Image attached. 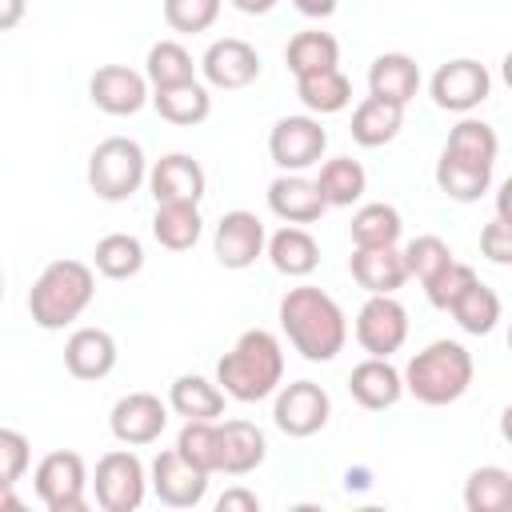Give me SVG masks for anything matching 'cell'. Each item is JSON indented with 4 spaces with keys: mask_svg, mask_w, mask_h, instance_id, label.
I'll return each instance as SVG.
<instances>
[{
    "mask_svg": "<svg viewBox=\"0 0 512 512\" xmlns=\"http://www.w3.org/2000/svg\"><path fill=\"white\" fill-rule=\"evenodd\" d=\"M280 324H284L288 340L296 344V352L304 360H332L344 348V336H348L340 304L324 288H312V284H300V288L284 292Z\"/></svg>",
    "mask_w": 512,
    "mask_h": 512,
    "instance_id": "6da1fadb",
    "label": "cell"
},
{
    "mask_svg": "<svg viewBox=\"0 0 512 512\" xmlns=\"http://www.w3.org/2000/svg\"><path fill=\"white\" fill-rule=\"evenodd\" d=\"M216 376H220L228 396H236V400H264L280 384V376H284L280 340L272 332H264V328H248L232 344V352L220 356Z\"/></svg>",
    "mask_w": 512,
    "mask_h": 512,
    "instance_id": "7a4b0ae2",
    "label": "cell"
},
{
    "mask_svg": "<svg viewBox=\"0 0 512 512\" xmlns=\"http://www.w3.org/2000/svg\"><path fill=\"white\" fill-rule=\"evenodd\" d=\"M400 380H404V388L420 404L440 408V404H452V400H460L468 392V384H472V356L456 340H432L428 348H420L408 360Z\"/></svg>",
    "mask_w": 512,
    "mask_h": 512,
    "instance_id": "3957f363",
    "label": "cell"
},
{
    "mask_svg": "<svg viewBox=\"0 0 512 512\" xmlns=\"http://www.w3.org/2000/svg\"><path fill=\"white\" fill-rule=\"evenodd\" d=\"M92 292L96 280L84 260H52L28 292V312L40 328H64L88 308Z\"/></svg>",
    "mask_w": 512,
    "mask_h": 512,
    "instance_id": "277c9868",
    "label": "cell"
},
{
    "mask_svg": "<svg viewBox=\"0 0 512 512\" xmlns=\"http://www.w3.org/2000/svg\"><path fill=\"white\" fill-rule=\"evenodd\" d=\"M144 180V148L128 136H108L88 156V188L100 200H124Z\"/></svg>",
    "mask_w": 512,
    "mask_h": 512,
    "instance_id": "5b68a950",
    "label": "cell"
},
{
    "mask_svg": "<svg viewBox=\"0 0 512 512\" xmlns=\"http://www.w3.org/2000/svg\"><path fill=\"white\" fill-rule=\"evenodd\" d=\"M84 484H88V468H84V456L72 448L48 452L36 464V492L48 504V512H80Z\"/></svg>",
    "mask_w": 512,
    "mask_h": 512,
    "instance_id": "8992f818",
    "label": "cell"
},
{
    "mask_svg": "<svg viewBox=\"0 0 512 512\" xmlns=\"http://www.w3.org/2000/svg\"><path fill=\"white\" fill-rule=\"evenodd\" d=\"M408 336V312L392 292H368L356 312V340L368 356H392Z\"/></svg>",
    "mask_w": 512,
    "mask_h": 512,
    "instance_id": "52a82bcc",
    "label": "cell"
},
{
    "mask_svg": "<svg viewBox=\"0 0 512 512\" xmlns=\"http://www.w3.org/2000/svg\"><path fill=\"white\" fill-rule=\"evenodd\" d=\"M96 504L104 512H132L144 500V464L136 452H104L96 460Z\"/></svg>",
    "mask_w": 512,
    "mask_h": 512,
    "instance_id": "ba28073f",
    "label": "cell"
},
{
    "mask_svg": "<svg viewBox=\"0 0 512 512\" xmlns=\"http://www.w3.org/2000/svg\"><path fill=\"white\" fill-rule=\"evenodd\" d=\"M324 148H328V132L312 116H284V120H276V128L268 136V152L284 172L320 164Z\"/></svg>",
    "mask_w": 512,
    "mask_h": 512,
    "instance_id": "9c48e42d",
    "label": "cell"
},
{
    "mask_svg": "<svg viewBox=\"0 0 512 512\" xmlns=\"http://www.w3.org/2000/svg\"><path fill=\"white\" fill-rule=\"evenodd\" d=\"M488 92H492L488 68L480 60H468V56L440 64L436 76H432V100L448 112H468V108L484 104Z\"/></svg>",
    "mask_w": 512,
    "mask_h": 512,
    "instance_id": "30bf717a",
    "label": "cell"
},
{
    "mask_svg": "<svg viewBox=\"0 0 512 512\" xmlns=\"http://www.w3.org/2000/svg\"><path fill=\"white\" fill-rule=\"evenodd\" d=\"M328 412H332L328 392L320 384H312V380L284 384L280 396H276V408H272L276 428L288 432V436H312V432H320L328 424Z\"/></svg>",
    "mask_w": 512,
    "mask_h": 512,
    "instance_id": "8fae6325",
    "label": "cell"
},
{
    "mask_svg": "<svg viewBox=\"0 0 512 512\" xmlns=\"http://www.w3.org/2000/svg\"><path fill=\"white\" fill-rule=\"evenodd\" d=\"M88 96L108 116H132L148 100V80L128 64H100L88 80Z\"/></svg>",
    "mask_w": 512,
    "mask_h": 512,
    "instance_id": "7c38bea8",
    "label": "cell"
},
{
    "mask_svg": "<svg viewBox=\"0 0 512 512\" xmlns=\"http://www.w3.org/2000/svg\"><path fill=\"white\" fill-rule=\"evenodd\" d=\"M108 424H112V436L124 444H152L168 424V408L152 392H128L112 404Z\"/></svg>",
    "mask_w": 512,
    "mask_h": 512,
    "instance_id": "4fadbf2b",
    "label": "cell"
},
{
    "mask_svg": "<svg viewBox=\"0 0 512 512\" xmlns=\"http://www.w3.org/2000/svg\"><path fill=\"white\" fill-rule=\"evenodd\" d=\"M148 188L156 204H196L204 196V168L188 152H168L152 164Z\"/></svg>",
    "mask_w": 512,
    "mask_h": 512,
    "instance_id": "5bb4252c",
    "label": "cell"
},
{
    "mask_svg": "<svg viewBox=\"0 0 512 512\" xmlns=\"http://www.w3.org/2000/svg\"><path fill=\"white\" fill-rule=\"evenodd\" d=\"M152 488L156 496L168 504V508H192L204 500V488H208V472H200L196 464H188L176 448L160 452L152 460Z\"/></svg>",
    "mask_w": 512,
    "mask_h": 512,
    "instance_id": "9a60e30c",
    "label": "cell"
},
{
    "mask_svg": "<svg viewBox=\"0 0 512 512\" xmlns=\"http://www.w3.org/2000/svg\"><path fill=\"white\" fill-rule=\"evenodd\" d=\"M204 76L216 84V88H244L260 76V56L248 40L240 36H224V40H212L204 60H200Z\"/></svg>",
    "mask_w": 512,
    "mask_h": 512,
    "instance_id": "2e32d148",
    "label": "cell"
},
{
    "mask_svg": "<svg viewBox=\"0 0 512 512\" xmlns=\"http://www.w3.org/2000/svg\"><path fill=\"white\" fill-rule=\"evenodd\" d=\"M216 260L224 268H248L260 248H264V224L256 212H244V208H232L220 216L216 224Z\"/></svg>",
    "mask_w": 512,
    "mask_h": 512,
    "instance_id": "e0dca14e",
    "label": "cell"
},
{
    "mask_svg": "<svg viewBox=\"0 0 512 512\" xmlns=\"http://www.w3.org/2000/svg\"><path fill=\"white\" fill-rule=\"evenodd\" d=\"M268 208H272L280 220H288V224H312V220L324 216L328 204H324L316 180H308V176H300V172H284V176H276L272 188H268Z\"/></svg>",
    "mask_w": 512,
    "mask_h": 512,
    "instance_id": "ac0fdd59",
    "label": "cell"
},
{
    "mask_svg": "<svg viewBox=\"0 0 512 512\" xmlns=\"http://www.w3.org/2000/svg\"><path fill=\"white\" fill-rule=\"evenodd\" d=\"M116 364V340L104 328H76L64 344V368L76 380H100Z\"/></svg>",
    "mask_w": 512,
    "mask_h": 512,
    "instance_id": "d6986e66",
    "label": "cell"
},
{
    "mask_svg": "<svg viewBox=\"0 0 512 512\" xmlns=\"http://www.w3.org/2000/svg\"><path fill=\"white\" fill-rule=\"evenodd\" d=\"M348 392H352L356 404H364V408L376 412V408H392V404L400 400L404 380H400V372L388 364V356H368V360H360V364L352 368Z\"/></svg>",
    "mask_w": 512,
    "mask_h": 512,
    "instance_id": "ffe728a7",
    "label": "cell"
},
{
    "mask_svg": "<svg viewBox=\"0 0 512 512\" xmlns=\"http://www.w3.org/2000/svg\"><path fill=\"white\" fill-rule=\"evenodd\" d=\"M420 88V68L412 56L404 52H384L372 60L368 68V96H380V100H392V104H408Z\"/></svg>",
    "mask_w": 512,
    "mask_h": 512,
    "instance_id": "44dd1931",
    "label": "cell"
},
{
    "mask_svg": "<svg viewBox=\"0 0 512 512\" xmlns=\"http://www.w3.org/2000/svg\"><path fill=\"white\" fill-rule=\"evenodd\" d=\"M352 280L368 292H396L404 280H408V268H404V256L396 244H384V248H356L352 260Z\"/></svg>",
    "mask_w": 512,
    "mask_h": 512,
    "instance_id": "7402d4cb",
    "label": "cell"
},
{
    "mask_svg": "<svg viewBox=\"0 0 512 512\" xmlns=\"http://www.w3.org/2000/svg\"><path fill=\"white\" fill-rule=\"evenodd\" d=\"M436 184L444 196L468 204V200H480L492 184V164H480V160H468V156H456V152H440L436 160Z\"/></svg>",
    "mask_w": 512,
    "mask_h": 512,
    "instance_id": "603a6c76",
    "label": "cell"
},
{
    "mask_svg": "<svg viewBox=\"0 0 512 512\" xmlns=\"http://www.w3.org/2000/svg\"><path fill=\"white\" fill-rule=\"evenodd\" d=\"M220 428V472L244 476L264 460V432L252 420H224Z\"/></svg>",
    "mask_w": 512,
    "mask_h": 512,
    "instance_id": "cb8c5ba5",
    "label": "cell"
},
{
    "mask_svg": "<svg viewBox=\"0 0 512 512\" xmlns=\"http://www.w3.org/2000/svg\"><path fill=\"white\" fill-rule=\"evenodd\" d=\"M404 124V108L392 104V100H380V96H364L352 112V140L364 144V148H380L388 144Z\"/></svg>",
    "mask_w": 512,
    "mask_h": 512,
    "instance_id": "d4e9b609",
    "label": "cell"
},
{
    "mask_svg": "<svg viewBox=\"0 0 512 512\" xmlns=\"http://www.w3.org/2000/svg\"><path fill=\"white\" fill-rule=\"evenodd\" d=\"M152 104H156V112H160L168 124H180V128L200 124V120L212 112V96H208V88H204V84H196V80L156 88Z\"/></svg>",
    "mask_w": 512,
    "mask_h": 512,
    "instance_id": "484cf974",
    "label": "cell"
},
{
    "mask_svg": "<svg viewBox=\"0 0 512 512\" xmlns=\"http://www.w3.org/2000/svg\"><path fill=\"white\" fill-rule=\"evenodd\" d=\"M268 256H272L276 272H284V276H308V272L320 264V248H316L312 232L300 228V224L280 228V232L268 240Z\"/></svg>",
    "mask_w": 512,
    "mask_h": 512,
    "instance_id": "4316f807",
    "label": "cell"
},
{
    "mask_svg": "<svg viewBox=\"0 0 512 512\" xmlns=\"http://www.w3.org/2000/svg\"><path fill=\"white\" fill-rule=\"evenodd\" d=\"M296 96L304 100L308 112H340L352 100V84L340 68H320L308 76H296Z\"/></svg>",
    "mask_w": 512,
    "mask_h": 512,
    "instance_id": "83f0119b",
    "label": "cell"
},
{
    "mask_svg": "<svg viewBox=\"0 0 512 512\" xmlns=\"http://www.w3.org/2000/svg\"><path fill=\"white\" fill-rule=\"evenodd\" d=\"M448 312L456 316V324H460L464 332L484 336V332H492V328H496V320H500V296H496L488 284L472 280V284H468V288L448 304Z\"/></svg>",
    "mask_w": 512,
    "mask_h": 512,
    "instance_id": "f1b7e54d",
    "label": "cell"
},
{
    "mask_svg": "<svg viewBox=\"0 0 512 512\" xmlns=\"http://www.w3.org/2000/svg\"><path fill=\"white\" fill-rule=\"evenodd\" d=\"M168 404L184 416V420H216L224 412V392L216 384H208L204 376H176Z\"/></svg>",
    "mask_w": 512,
    "mask_h": 512,
    "instance_id": "f546056e",
    "label": "cell"
},
{
    "mask_svg": "<svg viewBox=\"0 0 512 512\" xmlns=\"http://www.w3.org/2000/svg\"><path fill=\"white\" fill-rule=\"evenodd\" d=\"M92 260H96V272H100V276H108V280H128V276H136V272L144 268V248H140V240L128 236V232H108L104 240H96Z\"/></svg>",
    "mask_w": 512,
    "mask_h": 512,
    "instance_id": "4dcf8cb0",
    "label": "cell"
},
{
    "mask_svg": "<svg viewBox=\"0 0 512 512\" xmlns=\"http://www.w3.org/2000/svg\"><path fill=\"white\" fill-rule=\"evenodd\" d=\"M468 512H512V476L496 464L476 468L464 484Z\"/></svg>",
    "mask_w": 512,
    "mask_h": 512,
    "instance_id": "1f68e13d",
    "label": "cell"
},
{
    "mask_svg": "<svg viewBox=\"0 0 512 512\" xmlns=\"http://www.w3.org/2000/svg\"><path fill=\"white\" fill-rule=\"evenodd\" d=\"M284 60L296 76L320 72V68H336L340 64V44L328 32H296L284 48Z\"/></svg>",
    "mask_w": 512,
    "mask_h": 512,
    "instance_id": "d6a6232c",
    "label": "cell"
},
{
    "mask_svg": "<svg viewBox=\"0 0 512 512\" xmlns=\"http://www.w3.org/2000/svg\"><path fill=\"white\" fill-rule=\"evenodd\" d=\"M364 164L352 160V156H336V160H324L320 176H316V188L324 196V204H352L364 196Z\"/></svg>",
    "mask_w": 512,
    "mask_h": 512,
    "instance_id": "836d02e7",
    "label": "cell"
},
{
    "mask_svg": "<svg viewBox=\"0 0 512 512\" xmlns=\"http://www.w3.org/2000/svg\"><path fill=\"white\" fill-rule=\"evenodd\" d=\"M152 232L164 248L184 252L200 240V208L196 204H156L152 216Z\"/></svg>",
    "mask_w": 512,
    "mask_h": 512,
    "instance_id": "e575fe53",
    "label": "cell"
},
{
    "mask_svg": "<svg viewBox=\"0 0 512 512\" xmlns=\"http://www.w3.org/2000/svg\"><path fill=\"white\" fill-rule=\"evenodd\" d=\"M352 244L356 248H384V244H396L400 240V212L384 200L376 204H364L356 216H352Z\"/></svg>",
    "mask_w": 512,
    "mask_h": 512,
    "instance_id": "d590c367",
    "label": "cell"
},
{
    "mask_svg": "<svg viewBox=\"0 0 512 512\" xmlns=\"http://www.w3.org/2000/svg\"><path fill=\"white\" fill-rule=\"evenodd\" d=\"M176 452L188 464H196L200 472H220V428H216V420H188L180 428Z\"/></svg>",
    "mask_w": 512,
    "mask_h": 512,
    "instance_id": "8d00e7d4",
    "label": "cell"
},
{
    "mask_svg": "<svg viewBox=\"0 0 512 512\" xmlns=\"http://www.w3.org/2000/svg\"><path fill=\"white\" fill-rule=\"evenodd\" d=\"M148 80H152V88H168V84L196 80V64H192L188 48L176 44V40L152 44V48H148Z\"/></svg>",
    "mask_w": 512,
    "mask_h": 512,
    "instance_id": "74e56055",
    "label": "cell"
},
{
    "mask_svg": "<svg viewBox=\"0 0 512 512\" xmlns=\"http://www.w3.org/2000/svg\"><path fill=\"white\" fill-rule=\"evenodd\" d=\"M444 152H456V156L492 164L496 152H500V140H496V128H492V124H484V120H460V124L448 132Z\"/></svg>",
    "mask_w": 512,
    "mask_h": 512,
    "instance_id": "f35d334b",
    "label": "cell"
},
{
    "mask_svg": "<svg viewBox=\"0 0 512 512\" xmlns=\"http://www.w3.org/2000/svg\"><path fill=\"white\" fill-rule=\"evenodd\" d=\"M472 280H480V276H476V268L452 256L448 264H440V268L424 280V292H428V300H432L436 308H448V304H452V300H456Z\"/></svg>",
    "mask_w": 512,
    "mask_h": 512,
    "instance_id": "ab89813d",
    "label": "cell"
},
{
    "mask_svg": "<svg viewBox=\"0 0 512 512\" xmlns=\"http://www.w3.org/2000/svg\"><path fill=\"white\" fill-rule=\"evenodd\" d=\"M400 256H404V268H408V276H416V280H428V276H432L440 264H448V260H452V248H448L440 236L424 232V236L408 240Z\"/></svg>",
    "mask_w": 512,
    "mask_h": 512,
    "instance_id": "60d3db41",
    "label": "cell"
},
{
    "mask_svg": "<svg viewBox=\"0 0 512 512\" xmlns=\"http://www.w3.org/2000/svg\"><path fill=\"white\" fill-rule=\"evenodd\" d=\"M220 16V0H164V20L172 32H204Z\"/></svg>",
    "mask_w": 512,
    "mask_h": 512,
    "instance_id": "b9f144b4",
    "label": "cell"
},
{
    "mask_svg": "<svg viewBox=\"0 0 512 512\" xmlns=\"http://www.w3.org/2000/svg\"><path fill=\"white\" fill-rule=\"evenodd\" d=\"M28 436L16 428H0V484H16L28 472Z\"/></svg>",
    "mask_w": 512,
    "mask_h": 512,
    "instance_id": "7bdbcfd3",
    "label": "cell"
},
{
    "mask_svg": "<svg viewBox=\"0 0 512 512\" xmlns=\"http://www.w3.org/2000/svg\"><path fill=\"white\" fill-rule=\"evenodd\" d=\"M480 252L492 264H508L512 260V220L508 216H492L480 232Z\"/></svg>",
    "mask_w": 512,
    "mask_h": 512,
    "instance_id": "ee69618b",
    "label": "cell"
},
{
    "mask_svg": "<svg viewBox=\"0 0 512 512\" xmlns=\"http://www.w3.org/2000/svg\"><path fill=\"white\" fill-rule=\"evenodd\" d=\"M260 500L248 492V488H228L220 500H216V512H256Z\"/></svg>",
    "mask_w": 512,
    "mask_h": 512,
    "instance_id": "f6af8a7d",
    "label": "cell"
},
{
    "mask_svg": "<svg viewBox=\"0 0 512 512\" xmlns=\"http://www.w3.org/2000/svg\"><path fill=\"white\" fill-rule=\"evenodd\" d=\"M24 8H28V0H0V32L16 28L24 20Z\"/></svg>",
    "mask_w": 512,
    "mask_h": 512,
    "instance_id": "bcb514c9",
    "label": "cell"
},
{
    "mask_svg": "<svg viewBox=\"0 0 512 512\" xmlns=\"http://www.w3.org/2000/svg\"><path fill=\"white\" fill-rule=\"evenodd\" d=\"M292 4H296L304 16H316V20H320V16H332V8H336V0H292Z\"/></svg>",
    "mask_w": 512,
    "mask_h": 512,
    "instance_id": "7dc6e473",
    "label": "cell"
},
{
    "mask_svg": "<svg viewBox=\"0 0 512 512\" xmlns=\"http://www.w3.org/2000/svg\"><path fill=\"white\" fill-rule=\"evenodd\" d=\"M20 496L12 492V484H0V512H20Z\"/></svg>",
    "mask_w": 512,
    "mask_h": 512,
    "instance_id": "c3c4849f",
    "label": "cell"
},
{
    "mask_svg": "<svg viewBox=\"0 0 512 512\" xmlns=\"http://www.w3.org/2000/svg\"><path fill=\"white\" fill-rule=\"evenodd\" d=\"M240 12H248V16H260V12H268L276 0H232Z\"/></svg>",
    "mask_w": 512,
    "mask_h": 512,
    "instance_id": "681fc988",
    "label": "cell"
},
{
    "mask_svg": "<svg viewBox=\"0 0 512 512\" xmlns=\"http://www.w3.org/2000/svg\"><path fill=\"white\" fill-rule=\"evenodd\" d=\"M0 300H4V276H0Z\"/></svg>",
    "mask_w": 512,
    "mask_h": 512,
    "instance_id": "f907efd6",
    "label": "cell"
}]
</instances>
